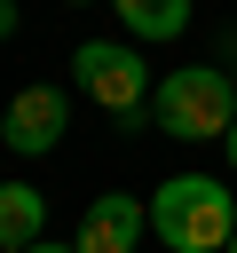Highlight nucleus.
Masks as SVG:
<instances>
[{"instance_id": "1", "label": "nucleus", "mask_w": 237, "mask_h": 253, "mask_svg": "<svg viewBox=\"0 0 237 253\" xmlns=\"http://www.w3.org/2000/svg\"><path fill=\"white\" fill-rule=\"evenodd\" d=\"M150 237L166 253H229L237 237V190L213 174H166L150 190Z\"/></svg>"}, {"instance_id": "2", "label": "nucleus", "mask_w": 237, "mask_h": 253, "mask_svg": "<svg viewBox=\"0 0 237 253\" xmlns=\"http://www.w3.org/2000/svg\"><path fill=\"white\" fill-rule=\"evenodd\" d=\"M150 126L174 142H221L237 126V87L221 63H182L150 87Z\"/></svg>"}, {"instance_id": "3", "label": "nucleus", "mask_w": 237, "mask_h": 253, "mask_svg": "<svg viewBox=\"0 0 237 253\" xmlns=\"http://www.w3.org/2000/svg\"><path fill=\"white\" fill-rule=\"evenodd\" d=\"M71 79H79V95H87V103H103V111H111V126H118V134H142V119H150V63H142V47H134V40H79Z\"/></svg>"}, {"instance_id": "4", "label": "nucleus", "mask_w": 237, "mask_h": 253, "mask_svg": "<svg viewBox=\"0 0 237 253\" xmlns=\"http://www.w3.org/2000/svg\"><path fill=\"white\" fill-rule=\"evenodd\" d=\"M63 126H71V95H63V87H16V103H8V119H0V142H8L16 158H47V150L63 142Z\"/></svg>"}, {"instance_id": "5", "label": "nucleus", "mask_w": 237, "mask_h": 253, "mask_svg": "<svg viewBox=\"0 0 237 253\" xmlns=\"http://www.w3.org/2000/svg\"><path fill=\"white\" fill-rule=\"evenodd\" d=\"M142 229H150V206L126 198V190H103L87 213H79V253H142Z\"/></svg>"}, {"instance_id": "6", "label": "nucleus", "mask_w": 237, "mask_h": 253, "mask_svg": "<svg viewBox=\"0 0 237 253\" xmlns=\"http://www.w3.org/2000/svg\"><path fill=\"white\" fill-rule=\"evenodd\" d=\"M47 237V198L32 182H0V253H24Z\"/></svg>"}, {"instance_id": "7", "label": "nucleus", "mask_w": 237, "mask_h": 253, "mask_svg": "<svg viewBox=\"0 0 237 253\" xmlns=\"http://www.w3.org/2000/svg\"><path fill=\"white\" fill-rule=\"evenodd\" d=\"M111 8H118L134 47H166V40L190 32V0H111Z\"/></svg>"}, {"instance_id": "8", "label": "nucleus", "mask_w": 237, "mask_h": 253, "mask_svg": "<svg viewBox=\"0 0 237 253\" xmlns=\"http://www.w3.org/2000/svg\"><path fill=\"white\" fill-rule=\"evenodd\" d=\"M0 40H16V0H0Z\"/></svg>"}, {"instance_id": "9", "label": "nucleus", "mask_w": 237, "mask_h": 253, "mask_svg": "<svg viewBox=\"0 0 237 253\" xmlns=\"http://www.w3.org/2000/svg\"><path fill=\"white\" fill-rule=\"evenodd\" d=\"M24 253H79V245H55V237H40V245H24Z\"/></svg>"}, {"instance_id": "10", "label": "nucleus", "mask_w": 237, "mask_h": 253, "mask_svg": "<svg viewBox=\"0 0 237 253\" xmlns=\"http://www.w3.org/2000/svg\"><path fill=\"white\" fill-rule=\"evenodd\" d=\"M221 158H229V174H237V126H229V134H221Z\"/></svg>"}, {"instance_id": "11", "label": "nucleus", "mask_w": 237, "mask_h": 253, "mask_svg": "<svg viewBox=\"0 0 237 253\" xmlns=\"http://www.w3.org/2000/svg\"><path fill=\"white\" fill-rule=\"evenodd\" d=\"M229 87H237V63H229Z\"/></svg>"}, {"instance_id": "12", "label": "nucleus", "mask_w": 237, "mask_h": 253, "mask_svg": "<svg viewBox=\"0 0 237 253\" xmlns=\"http://www.w3.org/2000/svg\"><path fill=\"white\" fill-rule=\"evenodd\" d=\"M229 253H237V237H229Z\"/></svg>"}]
</instances>
